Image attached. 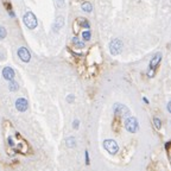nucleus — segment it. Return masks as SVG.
Instances as JSON below:
<instances>
[{
  "label": "nucleus",
  "instance_id": "f257e3e1",
  "mask_svg": "<svg viewBox=\"0 0 171 171\" xmlns=\"http://www.w3.org/2000/svg\"><path fill=\"white\" fill-rule=\"evenodd\" d=\"M24 24L29 28L30 30H33L37 28V25H38V22H37V18H36V16L32 13V12L28 11L25 14H24Z\"/></svg>",
  "mask_w": 171,
  "mask_h": 171
},
{
  "label": "nucleus",
  "instance_id": "f03ea898",
  "mask_svg": "<svg viewBox=\"0 0 171 171\" xmlns=\"http://www.w3.org/2000/svg\"><path fill=\"white\" fill-rule=\"evenodd\" d=\"M125 128L131 132V133H136L138 128H139V124H138V120L134 117H128V118L125 120Z\"/></svg>",
  "mask_w": 171,
  "mask_h": 171
},
{
  "label": "nucleus",
  "instance_id": "7ed1b4c3",
  "mask_svg": "<svg viewBox=\"0 0 171 171\" xmlns=\"http://www.w3.org/2000/svg\"><path fill=\"white\" fill-rule=\"evenodd\" d=\"M123 47H124V44H123V42L120 41V39H113L111 43H109V51L112 53L113 56H117L119 53H121V50H123Z\"/></svg>",
  "mask_w": 171,
  "mask_h": 171
},
{
  "label": "nucleus",
  "instance_id": "20e7f679",
  "mask_svg": "<svg viewBox=\"0 0 171 171\" xmlns=\"http://www.w3.org/2000/svg\"><path fill=\"white\" fill-rule=\"evenodd\" d=\"M160 59H162V53H157L154 55L152 59H151V62H150V71H148V77H152L154 74V70H156V68L158 67V64L160 63Z\"/></svg>",
  "mask_w": 171,
  "mask_h": 171
},
{
  "label": "nucleus",
  "instance_id": "39448f33",
  "mask_svg": "<svg viewBox=\"0 0 171 171\" xmlns=\"http://www.w3.org/2000/svg\"><path fill=\"white\" fill-rule=\"evenodd\" d=\"M113 111H114V114H117L119 117H130L131 114L130 109L121 103H115L113 107Z\"/></svg>",
  "mask_w": 171,
  "mask_h": 171
},
{
  "label": "nucleus",
  "instance_id": "423d86ee",
  "mask_svg": "<svg viewBox=\"0 0 171 171\" xmlns=\"http://www.w3.org/2000/svg\"><path fill=\"white\" fill-rule=\"evenodd\" d=\"M103 146H105V148H106L111 154H115L119 151L118 144H117L115 140H113V139H107V140H105V142H103Z\"/></svg>",
  "mask_w": 171,
  "mask_h": 171
},
{
  "label": "nucleus",
  "instance_id": "0eeeda50",
  "mask_svg": "<svg viewBox=\"0 0 171 171\" xmlns=\"http://www.w3.org/2000/svg\"><path fill=\"white\" fill-rule=\"evenodd\" d=\"M17 53H18V57L22 59L23 62H25V63L30 62V59H31V53H30V51L25 47L19 48Z\"/></svg>",
  "mask_w": 171,
  "mask_h": 171
},
{
  "label": "nucleus",
  "instance_id": "6e6552de",
  "mask_svg": "<svg viewBox=\"0 0 171 171\" xmlns=\"http://www.w3.org/2000/svg\"><path fill=\"white\" fill-rule=\"evenodd\" d=\"M28 107H29V103H28L26 99H24V98L17 99V101H16V108H17L19 112H25L28 109Z\"/></svg>",
  "mask_w": 171,
  "mask_h": 171
},
{
  "label": "nucleus",
  "instance_id": "1a4fd4ad",
  "mask_svg": "<svg viewBox=\"0 0 171 171\" xmlns=\"http://www.w3.org/2000/svg\"><path fill=\"white\" fill-rule=\"evenodd\" d=\"M1 75H3V77L5 78V80H7V81H11V80H13L14 78V70L12 69L11 67H6V68H4L3 69V71H1Z\"/></svg>",
  "mask_w": 171,
  "mask_h": 171
},
{
  "label": "nucleus",
  "instance_id": "9d476101",
  "mask_svg": "<svg viewBox=\"0 0 171 171\" xmlns=\"http://www.w3.org/2000/svg\"><path fill=\"white\" fill-rule=\"evenodd\" d=\"M8 88H10L11 92H17L18 89H19V84H18L14 80H11V81H10V84H8Z\"/></svg>",
  "mask_w": 171,
  "mask_h": 171
},
{
  "label": "nucleus",
  "instance_id": "9b49d317",
  "mask_svg": "<svg viewBox=\"0 0 171 171\" xmlns=\"http://www.w3.org/2000/svg\"><path fill=\"white\" fill-rule=\"evenodd\" d=\"M81 8H82L84 12H92V10H93V6H92L90 3H83L82 5H81Z\"/></svg>",
  "mask_w": 171,
  "mask_h": 171
},
{
  "label": "nucleus",
  "instance_id": "f8f14e48",
  "mask_svg": "<svg viewBox=\"0 0 171 171\" xmlns=\"http://www.w3.org/2000/svg\"><path fill=\"white\" fill-rule=\"evenodd\" d=\"M73 43H74L77 48H80V49L84 48V43H83V42H80V39H78L77 37H74V38H73Z\"/></svg>",
  "mask_w": 171,
  "mask_h": 171
},
{
  "label": "nucleus",
  "instance_id": "ddd939ff",
  "mask_svg": "<svg viewBox=\"0 0 171 171\" xmlns=\"http://www.w3.org/2000/svg\"><path fill=\"white\" fill-rule=\"evenodd\" d=\"M78 23H80V25H81L82 28L89 29V23H88V20H86V19H83V18H78Z\"/></svg>",
  "mask_w": 171,
  "mask_h": 171
},
{
  "label": "nucleus",
  "instance_id": "4468645a",
  "mask_svg": "<svg viewBox=\"0 0 171 171\" xmlns=\"http://www.w3.org/2000/svg\"><path fill=\"white\" fill-rule=\"evenodd\" d=\"M63 20H64V18L62 17H58L56 19V26H55V29H58V28H62L63 26Z\"/></svg>",
  "mask_w": 171,
  "mask_h": 171
},
{
  "label": "nucleus",
  "instance_id": "2eb2a0df",
  "mask_svg": "<svg viewBox=\"0 0 171 171\" xmlns=\"http://www.w3.org/2000/svg\"><path fill=\"white\" fill-rule=\"evenodd\" d=\"M90 37H92V33H90V31H89V30H87V31H83V33H82L83 41H89V39H90Z\"/></svg>",
  "mask_w": 171,
  "mask_h": 171
},
{
  "label": "nucleus",
  "instance_id": "dca6fc26",
  "mask_svg": "<svg viewBox=\"0 0 171 171\" xmlns=\"http://www.w3.org/2000/svg\"><path fill=\"white\" fill-rule=\"evenodd\" d=\"M6 35H7L6 29L4 28V26H1V25H0V41H1V39H4V38L6 37Z\"/></svg>",
  "mask_w": 171,
  "mask_h": 171
},
{
  "label": "nucleus",
  "instance_id": "f3484780",
  "mask_svg": "<svg viewBox=\"0 0 171 171\" xmlns=\"http://www.w3.org/2000/svg\"><path fill=\"white\" fill-rule=\"evenodd\" d=\"M67 144H68V146H69V148H74V146H75V138L70 137V138L67 140Z\"/></svg>",
  "mask_w": 171,
  "mask_h": 171
},
{
  "label": "nucleus",
  "instance_id": "a211bd4d",
  "mask_svg": "<svg viewBox=\"0 0 171 171\" xmlns=\"http://www.w3.org/2000/svg\"><path fill=\"white\" fill-rule=\"evenodd\" d=\"M153 123H154V125H156V128H158V130H159L160 126H162V123H160L159 119H158V118H154L153 119Z\"/></svg>",
  "mask_w": 171,
  "mask_h": 171
},
{
  "label": "nucleus",
  "instance_id": "6ab92c4d",
  "mask_svg": "<svg viewBox=\"0 0 171 171\" xmlns=\"http://www.w3.org/2000/svg\"><path fill=\"white\" fill-rule=\"evenodd\" d=\"M78 125H80V121H78V120H74V124H73V127H74L75 130H77V128H78Z\"/></svg>",
  "mask_w": 171,
  "mask_h": 171
},
{
  "label": "nucleus",
  "instance_id": "aec40b11",
  "mask_svg": "<svg viewBox=\"0 0 171 171\" xmlns=\"http://www.w3.org/2000/svg\"><path fill=\"white\" fill-rule=\"evenodd\" d=\"M57 3H58L57 5H58L59 7H63V6H64V0H57Z\"/></svg>",
  "mask_w": 171,
  "mask_h": 171
},
{
  "label": "nucleus",
  "instance_id": "412c9836",
  "mask_svg": "<svg viewBox=\"0 0 171 171\" xmlns=\"http://www.w3.org/2000/svg\"><path fill=\"white\" fill-rule=\"evenodd\" d=\"M67 101H68V102H73V101H74V95H69V96L67 98Z\"/></svg>",
  "mask_w": 171,
  "mask_h": 171
},
{
  "label": "nucleus",
  "instance_id": "4be33fe9",
  "mask_svg": "<svg viewBox=\"0 0 171 171\" xmlns=\"http://www.w3.org/2000/svg\"><path fill=\"white\" fill-rule=\"evenodd\" d=\"M86 163L89 164V157H88V151H86Z\"/></svg>",
  "mask_w": 171,
  "mask_h": 171
},
{
  "label": "nucleus",
  "instance_id": "5701e85b",
  "mask_svg": "<svg viewBox=\"0 0 171 171\" xmlns=\"http://www.w3.org/2000/svg\"><path fill=\"white\" fill-rule=\"evenodd\" d=\"M168 111H169V113H171V101L168 103Z\"/></svg>",
  "mask_w": 171,
  "mask_h": 171
},
{
  "label": "nucleus",
  "instance_id": "b1692460",
  "mask_svg": "<svg viewBox=\"0 0 171 171\" xmlns=\"http://www.w3.org/2000/svg\"><path fill=\"white\" fill-rule=\"evenodd\" d=\"M8 143H10V145H13V140H12V138H8Z\"/></svg>",
  "mask_w": 171,
  "mask_h": 171
}]
</instances>
